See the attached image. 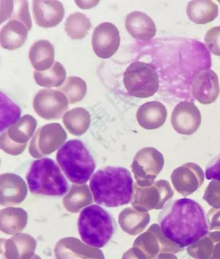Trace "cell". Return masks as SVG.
<instances>
[{"instance_id": "10", "label": "cell", "mask_w": 220, "mask_h": 259, "mask_svg": "<svg viewBox=\"0 0 220 259\" xmlns=\"http://www.w3.org/2000/svg\"><path fill=\"white\" fill-rule=\"evenodd\" d=\"M66 132L60 123H50L41 127L36 132L29 146V152L38 158L49 154L66 142Z\"/></svg>"}, {"instance_id": "32", "label": "cell", "mask_w": 220, "mask_h": 259, "mask_svg": "<svg viewBox=\"0 0 220 259\" xmlns=\"http://www.w3.org/2000/svg\"><path fill=\"white\" fill-rule=\"evenodd\" d=\"M85 187V186L82 187L73 186L72 187L70 193L66 196L64 201L65 207H67V205L73 203L69 207H67V209L69 210V211L73 212H78L81 208L91 203L92 200L79 198L85 195V194L89 193V189L85 191L84 193H82V191L84 190Z\"/></svg>"}, {"instance_id": "13", "label": "cell", "mask_w": 220, "mask_h": 259, "mask_svg": "<svg viewBox=\"0 0 220 259\" xmlns=\"http://www.w3.org/2000/svg\"><path fill=\"white\" fill-rule=\"evenodd\" d=\"M120 45V32L111 23L104 22L94 29L92 46L95 54L101 59H108L117 52Z\"/></svg>"}, {"instance_id": "31", "label": "cell", "mask_w": 220, "mask_h": 259, "mask_svg": "<svg viewBox=\"0 0 220 259\" xmlns=\"http://www.w3.org/2000/svg\"><path fill=\"white\" fill-rule=\"evenodd\" d=\"M59 90L66 94L69 103L75 104L84 98L87 87L86 82L82 78L72 76L67 78L66 83Z\"/></svg>"}, {"instance_id": "15", "label": "cell", "mask_w": 220, "mask_h": 259, "mask_svg": "<svg viewBox=\"0 0 220 259\" xmlns=\"http://www.w3.org/2000/svg\"><path fill=\"white\" fill-rule=\"evenodd\" d=\"M220 92L218 77L212 69L197 73L192 82V93L203 105L214 103Z\"/></svg>"}, {"instance_id": "17", "label": "cell", "mask_w": 220, "mask_h": 259, "mask_svg": "<svg viewBox=\"0 0 220 259\" xmlns=\"http://www.w3.org/2000/svg\"><path fill=\"white\" fill-rule=\"evenodd\" d=\"M57 259H105L100 249L86 246L76 238H66L55 247Z\"/></svg>"}, {"instance_id": "24", "label": "cell", "mask_w": 220, "mask_h": 259, "mask_svg": "<svg viewBox=\"0 0 220 259\" xmlns=\"http://www.w3.org/2000/svg\"><path fill=\"white\" fill-rule=\"evenodd\" d=\"M187 14L189 19L195 24H207L217 18L218 7L210 0H196L189 2Z\"/></svg>"}, {"instance_id": "2", "label": "cell", "mask_w": 220, "mask_h": 259, "mask_svg": "<svg viewBox=\"0 0 220 259\" xmlns=\"http://www.w3.org/2000/svg\"><path fill=\"white\" fill-rule=\"evenodd\" d=\"M133 184L128 169L107 166L92 176L89 186L95 202L106 207H117L131 202Z\"/></svg>"}, {"instance_id": "1", "label": "cell", "mask_w": 220, "mask_h": 259, "mask_svg": "<svg viewBox=\"0 0 220 259\" xmlns=\"http://www.w3.org/2000/svg\"><path fill=\"white\" fill-rule=\"evenodd\" d=\"M158 222L165 237L182 249L202 239L209 230L202 207L189 198L167 203L159 212Z\"/></svg>"}, {"instance_id": "8", "label": "cell", "mask_w": 220, "mask_h": 259, "mask_svg": "<svg viewBox=\"0 0 220 259\" xmlns=\"http://www.w3.org/2000/svg\"><path fill=\"white\" fill-rule=\"evenodd\" d=\"M133 194V206L139 211L147 212L163 209L175 193L169 182L160 180L150 187H140L136 184Z\"/></svg>"}, {"instance_id": "12", "label": "cell", "mask_w": 220, "mask_h": 259, "mask_svg": "<svg viewBox=\"0 0 220 259\" xmlns=\"http://www.w3.org/2000/svg\"><path fill=\"white\" fill-rule=\"evenodd\" d=\"M171 179L176 190L186 197L202 186L204 172L197 164L187 163L174 170Z\"/></svg>"}, {"instance_id": "22", "label": "cell", "mask_w": 220, "mask_h": 259, "mask_svg": "<svg viewBox=\"0 0 220 259\" xmlns=\"http://www.w3.org/2000/svg\"><path fill=\"white\" fill-rule=\"evenodd\" d=\"M28 31L24 23L18 20H9L0 32L2 47L11 51L22 47L27 40Z\"/></svg>"}, {"instance_id": "16", "label": "cell", "mask_w": 220, "mask_h": 259, "mask_svg": "<svg viewBox=\"0 0 220 259\" xmlns=\"http://www.w3.org/2000/svg\"><path fill=\"white\" fill-rule=\"evenodd\" d=\"M65 9L59 1H39L32 2V16L34 22L43 28L57 26L64 19Z\"/></svg>"}, {"instance_id": "11", "label": "cell", "mask_w": 220, "mask_h": 259, "mask_svg": "<svg viewBox=\"0 0 220 259\" xmlns=\"http://www.w3.org/2000/svg\"><path fill=\"white\" fill-rule=\"evenodd\" d=\"M68 108L67 97L59 90H39L33 99L34 112L46 120L60 119Z\"/></svg>"}, {"instance_id": "27", "label": "cell", "mask_w": 220, "mask_h": 259, "mask_svg": "<svg viewBox=\"0 0 220 259\" xmlns=\"http://www.w3.org/2000/svg\"><path fill=\"white\" fill-rule=\"evenodd\" d=\"M6 183H1L2 205H15L20 203L19 199L14 193V191L24 197L27 196V186L24 180L17 175L8 174L2 175Z\"/></svg>"}, {"instance_id": "29", "label": "cell", "mask_w": 220, "mask_h": 259, "mask_svg": "<svg viewBox=\"0 0 220 259\" xmlns=\"http://www.w3.org/2000/svg\"><path fill=\"white\" fill-rule=\"evenodd\" d=\"M34 78L36 84L41 87H60L63 84L66 78V71L63 65L59 62L54 64L48 70L44 71H34Z\"/></svg>"}, {"instance_id": "33", "label": "cell", "mask_w": 220, "mask_h": 259, "mask_svg": "<svg viewBox=\"0 0 220 259\" xmlns=\"http://www.w3.org/2000/svg\"><path fill=\"white\" fill-rule=\"evenodd\" d=\"M205 42L210 52L220 57V26L208 30L205 37Z\"/></svg>"}, {"instance_id": "21", "label": "cell", "mask_w": 220, "mask_h": 259, "mask_svg": "<svg viewBox=\"0 0 220 259\" xmlns=\"http://www.w3.org/2000/svg\"><path fill=\"white\" fill-rule=\"evenodd\" d=\"M35 248V240L32 237L19 235L2 245L1 259H31Z\"/></svg>"}, {"instance_id": "26", "label": "cell", "mask_w": 220, "mask_h": 259, "mask_svg": "<svg viewBox=\"0 0 220 259\" xmlns=\"http://www.w3.org/2000/svg\"><path fill=\"white\" fill-rule=\"evenodd\" d=\"M203 200L212 207L207 214L209 230H220V181L212 180L209 183L205 189Z\"/></svg>"}, {"instance_id": "23", "label": "cell", "mask_w": 220, "mask_h": 259, "mask_svg": "<svg viewBox=\"0 0 220 259\" xmlns=\"http://www.w3.org/2000/svg\"><path fill=\"white\" fill-rule=\"evenodd\" d=\"M29 58L36 71L48 70L55 62L54 47L48 40L37 41L30 49Z\"/></svg>"}, {"instance_id": "36", "label": "cell", "mask_w": 220, "mask_h": 259, "mask_svg": "<svg viewBox=\"0 0 220 259\" xmlns=\"http://www.w3.org/2000/svg\"><path fill=\"white\" fill-rule=\"evenodd\" d=\"M142 252L134 247L127 251L123 256L122 259H143Z\"/></svg>"}, {"instance_id": "4", "label": "cell", "mask_w": 220, "mask_h": 259, "mask_svg": "<svg viewBox=\"0 0 220 259\" xmlns=\"http://www.w3.org/2000/svg\"><path fill=\"white\" fill-rule=\"evenodd\" d=\"M31 193L61 196L68 192L69 185L59 166L50 158L34 161L26 177Z\"/></svg>"}, {"instance_id": "7", "label": "cell", "mask_w": 220, "mask_h": 259, "mask_svg": "<svg viewBox=\"0 0 220 259\" xmlns=\"http://www.w3.org/2000/svg\"><path fill=\"white\" fill-rule=\"evenodd\" d=\"M163 154L153 147L143 148L134 157L132 170L140 187H150L154 184L164 166Z\"/></svg>"}, {"instance_id": "37", "label": "cell", "mask_w": 220, "mask_h": 259, "mask_svg": "<svg viewBox=\"0 0 220 259\" xmlns=\"http://www.w3.org/2000/svg\"><path fill=\"white\" fill-rule=\"evenodd\" d=\"M31 259H41L40 258H39V256H38V255H34V256H32V257L31 258Z\"/></svg>"}, {"instance_id": "28", "label": "cell", "mask_w": 220, "mask_h": 259, "mask_svg": "<svg viewBox=\"0 0 220 259\" xmlns=\"http://www.w3.org/2000/svg\"><path fill=\"white\" fill-rule=\"evenodd\" d=\"M63 122L71 134L75 136L83 135L91 124V115L85 108H73L65 113Z\"/></svg>"}, {"instance_id": "25", "label": "cell", "mask_w": 220, "mask_h": 259, "mask_svg": "<svg viewBox=\"0 0 220 259\" xmlns=\"http://www.w3.org/2000/svg\"><path fill=\"white\" fill-rule=\"evenodd\" d=\"M119 219L123 230L130 235H136L145 230L150 223V217L147 212L127 208L121 212Z\"/></svg>"}, {"instance_id": "6", "label": "cell", "mask_w": 220, "mask_h": 259, "mask_svg": "<svg viewBox=\"0 0 220 259\" xmlns=\"http://www.w3.org/2000/svg\"><path fill=\"white\" fill-rule=\"evenodd\" d=\"M124 83L131 96L147 98L154 96L158 90V75L152 65L135 62L130 65L125 71Z\"/></svg>"}, {"instance_id": "3", "label": "cell", "mask_w": 220, "mask_h": 259, "mask_svg": "<svg viewBox=\"0 0 220 259\" xmlns=\"http://www.w3.org/2000/svg\"><path fill=\"white\" fill-rule=\"evenodd\" d=\"M58 163L71 182L86 184L96 168V164L89 150L78 140L69 141L57 152Z\"/></svg>"}, {"instance_id": "9", "label": "cell", "mask_w": 220, "mask_h": 259, "mask_svg": "<svg viewBox=\"0 0 220 259\" xmlns=\"http://www.w3.org/2000/svg\"><path fill=\"white\" fill-rule=\"evenodd\" d=\"M36 126V120L32 115H25L20 118L8 131L2 134L1 149L10 154L22 153L35 132Z\"/></svg>"}, {"instance_id": "34", "label": "cell", "mask_w": 220, "mask_h": 259, "mask_svg": "<svg viewBox=\"0 0 220 259\" xmlns=\"http://www.w3.org/2000/svg\"><path fill=\"white\" fill-rule=\"evenodd\" d=\"M15 8V6H14ZM11 20H18L26 25L29 31L31 29L32 22L29 11V4L27 1H19V5L16 11H13Z\"/></svg>"}, {"instance_id": "18", "label": "cell", "mask_w": 220, "mask_h": 259, "mask_svg": "<svg viewBox=\"0 0 220 259\" xmlns=\"http://www.w3.org/2000/svg\"><path fill=\"white\" fill-rule=\"evenodd\" d=\"M160 247H163V248L168 247L169 248L175 249L177 250L182 249L175 243L165 237L160 227L156 224L150 226L146 232L141 235L134 242V247L147 254L149 258L151 257L155 251L159 250Z\"/></svg>"}, {"instance_id": "35", "label": "cell", "mask_w": 220, "mask_h": 259, "mask_svg": "<svg viewBox=\"0 0 220 259\" xmlns=\"http://www.w3.org/2000/svg\"><path fill=\"white\" fill-rule=\"evenodd\" d=\"M205 177L207 180L220 181V155L206 166Z\"/></svg>"}, {"instance_id": "19", "label": "cell", "mask_w": 220, "mask_h": 259, "mask_svg": "<svg viewBox=\"0 0 220 259\" xmlns=\"http://www.w3.org/2000/svg\"><path fill=\"white\" fill-rule=\"evenodd\" d=\"M126 27L129 33L139 40L149 41L156 33V25L153 20L140 11H134L127 15Z\"/></svg>"}, {"instance_id": "30", "label": "cell", "mask_w": 220, "mask_h": 259, "mask_svg": "<svg viewBox=\"0 0 220 259\" xmlns=\"http://www.w3.org/2000/svg\"><path fill=\"white\" fill-rule=\"evenodd\" d=\"M91 26L89 18L85 14L78 12L71 14L67 18L65 31L73 40H80L87 35Z\"/></svg>"}, {"instance_id": "5", "label": "cell", "mask_w": 220, "mask_h": 259, "mask_svg": "<svg viewBox=\"0 0 220 259\" xmlns=\"http://www.w3.org/2000/svg\"><path fill=\"white\" fill-rule=\"evenodd\" d=\"M81 239L90 246L101 248L105 246L114 234L112 217L98 205L85 207L78 220Z\"/></svg>"}, {"instance_id": "20", "label": "cell", "mask_w": 220, "mask_h": 259, "mask_svg": "<svg viewBox=\"0 0 220 259\" xmlns=\"http://www.w3.org/2000/svg\"><path fill=\"white\" fill-rule=\"evenodd\" d=\"M166 106L158 101L147 102L141 106L136 113L139 124L146 130L159 128L166 121Z\"/></svg>"}, {"instance_id": "14", "label": "cell", "mask_w": 220, "mask_h": 259, "mask_svg": "<svg viewBox=\"0 0 220 259\" xmlns=\"http://www.w3.org/2000/svg\"><path fill=\"white\" fill-rule=\"evenodd\" d=\"M201 122L200 111L192 102L183 101L178 104L171 115L174 129L182 135L189 136L195 133Z\"/></svg>"}]
</instances>
